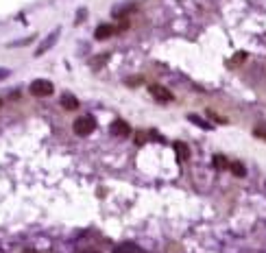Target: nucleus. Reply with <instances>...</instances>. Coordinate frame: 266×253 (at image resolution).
I'll return each mask as SVG.
<instances>
[{"label":"nucleus","mask_w":266,"mask_h":253,"mask_svg":"<svg viewBox=\"0 0 266 253\" xmlns=\"http://www.w3.org/2000/svg\"><path fill=\"white\" fill-rule=\"evenodd\" d=\"M109 131H112V135H116V138H129L131 135V126H129L127 120H114L112 126H109Z\"/></svg>","instance_id":"obj_5"},{"label":"nucleus","mask_w":266,"mask_h":253,"mask_svg":"<svg viewBox=\"0 0 266 253\" xmlns=\"http://www.w3.org/2000/svg\"><path fill=\"white\" fill-rule=\"evenodd\" d=\"M214 166H216V168H220V170H223V168H227V166H229V161L225 159L223 155H214Z\"/></svg>","instance_id":"obj_13"},{"label":"nucleus","mask_w":266,"mask_h":253,"mask_svg":"<svg viewBox=\"0 0 266 253\" xmlns=\"http://www.w3.org/2000/svg\"><path fill=\"white\" fill-rule=\"evenodd\" d=\"M59 33H61V29H53V31H50V33L46 35V37L42 39V44H39V46H37V50H35V57H42L44 53H48V50L53 48L55 44H57Z\"/></svg>","instance_id":"obj_3"},{"label":"nucleus","mask_w":266,"mask_h":253,"mask_svg":"<svg viewBox=\"0 0 266 253\" xmlns=\"http://www.w3.org/2000/svg\"><path fill=\"white\" fill-rule=\"evenodd\" d=\"M33 42V35H29V37H24V39H18V42H13L11 44V48H16V46H27V44H31Z\"/></svg>","instance_id":"obj_15"},{"label":"nucleus","mask_w":266,"mask_h":253,"mask_svg":"<svg viewBox=\"0 0 266 253\" xmlns=\"http://www.w3.org/2000/svg\"><path fill=\"white\" fill-rule=\"evenodd\" d=\"M22 253H37V251H35V249H27V251H22Z\"/></svg>","instance_id":"obj_19"},{"label":"nucleus","mask_w":266,"mask_h":253,"mask_svg":"<svg viewBox=\"0 0 266 253\" xmlns=\"http://www.w3.org/2000/svg\"><path fill=\"white\" fill-rule=\"evenodd\" d=\"M148 92L157 103H170V100H173V92H170L168 88H164V85H159V83L148 85Z\"/></svg>","instance_id":"obj_4"},{"label":"nucleus","mask_w":266,"mask_h":253,"mask_svg":"<svg viewBox=\"0 0 266 253\" xmlns=\"http://www.w3.org/2000/svg\"><path fill=\"white\" fill-rule=\"evenodd\" d=\"M264 188H266V184H264Z\"/></svg>","instance_id":"obj_22"},{"label":"nucleus","mask_w":266,"mask_h":253,"mask_svg":"<svg viewBox=\"0 0 266 253\" xmlns=\"http://www.w3.org/2000/svg\"><path fill=\"white\" fill-rule=\"evenodd\" d=\"M114 253H142V251L135 245H118L116 249H114Z\"/></svg>","instance_id":"obj_10"},{"label":"nucleus","mask_w":266,"mask_h":253,"mask_svg":"<svg viewBox=\"0 0 266 253\" xmlns=\"http://www.w3.org/2000/svg\"><path fill=\"white\" fill-rule=\"evenodd\" d=\"M229 168H232V173L236 177H244L247 175V168H244V164H240V161H234V164H229Z\"/></svg>","instance_id":"obj_12"},{"label":"nucleus","mask_w":266,"mask_h":253,"mask_svg":"<svg viewBox=\"0 0 266 253\" xmlns=\"http://www.w3.org/2000/svg\"><path fill=\"white\" fill-rule=\"evenodd\" d=\"M72 129H74V133H77V135L85 138V135L94 133V129H96V120H94L92 116H79V118L74 120Z\"/></svg>","instance_id":"obj_1"},{"label":"nucleus","mask_w":266,"mask_h":253,"mask_svg":"<svg viewBox=\"0 0 266 253\" xmlns=\"http://www.w3.org/2000/svg\"><path fill=\"white\" fill-rule=\"evenodd\" d=\"M0 107H2V100H0Z\"/></svg>","instance_id":"obj_21"},{"label":"nucleus","mask_w":266,"mask_h":253,"mask_svg":"<svg viewBox=\"0 0 266 253\" xmlns=\"http://www.w3.org/2000/svg\"><path fill=\"white\" fill-rule=\"evenodd\" d=\"M114 33H118V29L114 27V24H98L96 31H94V37L96 39H107V37H112Z\"/></svg>","instance_id":"obj_6"},{"label":"nucleus","mask_w":266,"mask_h":253,"mask_svg":"<svg viewBox=\"0 0 266 253\" xmlns=\"http://www.w3.org/2000/svg\"><path fill=\"white\" fill-rule=\"evenodd\" d=\"M83 253H98V251H83Z\"/></svg>","instance_id":"obj_20"},{"label":"nucleus","mask_w":266,"mask_h":253,"mask_svg":"<svg viewBox=\"0 0 266 253\" xmlns=\"http://www.w3.org/2000/svg\"><path fill=\"white\" fill-rule=\"evenodd\" d=\"M188 120H190V123H194L197 126H201V129H205V131H212V129H214V126L207 123V120H203V118H201V116H197V114H190Z\"/></svg>","instance_id":"obj_9"},{"label":"nucleus","mask_w":266,"mask_h":253,"mask_svg":"<svg viewBox=\"0 0 266 253\" xmlns=\"http://www.w3.org/2000/svg\"><path fill=\"white\" fill-rule=\"evenodd\" d=\"M175 151H177L179 161H185L190 158V149H188V144L185 142H175Z\"/></svg>","instance_id":"obj_8"},{"label":"nucleus","mask_w":266,"mask_h":253,"mask_svg":"<svg viewBox=\"0 0 266 253\" xmlns=\"http://www.w3.org/2000/svg\"><path fill=\"white\" fill-rule=\"evenodd\" d=\"M85 18H88V9L83 7V9H79V13H77V20H74V22H77V24H81Z\"/></svg>","instance_id":"obj_16"},{"label":"nucleus","mask_w":266,"mask_h":253,"mask_svg":"<svg viewBox=\"0 0 266 253\" xmlns=\"http://www.w3.org/2000/svg\"><path fill=\"white\" fill-rule=\"evenodd\" d=\"M107 62H109V55H100V57H92V59H89V65H92V68H103Z\"/></svg>","instance_id":"obj_11"},{"label":"nucleus","mask_w":266,"mask_h":253,"mask_svg":"<svg viewBox=\"0 0 266 253\" xmlns=\"http://www.w3.org/2000/svg\"><path fill=\"white\" fill-rule=\"evenodd\" d=\"M29 92H31L33 96H37V98H44V96H50L55 92L53 83L46 79H35L31 85H29Z\"/></svg>","instance_id":"obj_2"},{"label":"nucleus","mask_w":266,"mask_h":253,"mask_svg":"<svg viewBox=\"0 0 266 253\" xmlns=\"http://www.w3.org/2000/svg\"><path fill=\"white\" fill-rule=\"evenodd\" d=\"M255 135H260V138L266 140V126H258V129H255Z\"/></svg>","instance_id":"obj_18"},{"label":"nucleus","mask_w":266,"mask_h":253,"mask_svg":"<svg viewBox=\"0 0 266 253\" xmlns=\"http://www.w3.org/2000/svg\"><path fill=\"white\" fill-rule=\"evenodd\" d=\"M129 11H135V4H127V7H122V9H118V11H114V16H118V18H124Z\"/></svg>","instance_id":"obj_14"},{"label":"nucleus","mask_w":266,"mask_h":253,"mask_svg":"<svg viewBox=\"0 0 266 253\" xmlns=\"http://www.w3.org/2000/svg\"><path fill=\"white\" fill-rule=\"evenodd\" d=\"M61 107L68 109V111L79 109V98H77L74 94H70V92H63V94H61Z\"/></svg>","instance_id":"obj_7"},{"label":"nucleus","mask_w":266,"mask_h":253,"mask_svg":"<svg viewBox=\"0 0 266 253\" xmlns=\"http://www.w3.org/2000/svg\"><path fill=\"white\" fill-rule=\"evenodd\" d=\"M9 74H11V70H9V68H0V81H4Z\"/></svg>","instance_id":"obj_17"}]
</instances>
